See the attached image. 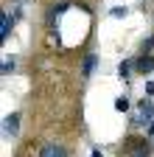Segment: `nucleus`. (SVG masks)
<instances>
[{
	"label": "nucleus",
	"instance_id": "nucleus-1",
	"mask_svg": "<svg viewBox=\"0 0 154 157\" xmlns=\"http://www.w3.org/2000/svg\"><path fill=\"white\" fill-rule=\"evenodd\" d=\"M3 129H6V135H17V129H20V115H17V112L6 115V124H3Z\"/></svg>",
	"mask_w": 154,
	"mask_h": 157
},
{
	"label": "nucleus",
	"instance_id": "nucleus-2",
	"mask_svg": "<svg viewBox=\"0 0 154 157\" xmlns=\"http://www.w3.org/2000/svg\"><path fill=\"white\" fill-rule=\"evenodd\" d=\"M39 157H67V154H65V149H62V146H56V143H48V146H42Z\"/></svg>",
	"mask_w": 154,
	"mask_h": 157
},
{
	"label": "nucleus",
	"instance_id": "nucleus-3",
	"mask_svg": "<svg viewBox=\"0 0 154 157\" xmlns=\"http://www.w3.org/2000/svg\"><path fill=\"white\" fill-rule=\"evenodd\" d=\"M137 107H140V118H137V121H148V118L154 115V107H151V101H148V98H143Z\"/></svg>",
	"mask_w": 154,
	"mask_h": 157
},
{
	"label": "nucleus",
	"instance_id": "nucleus-4",
	"mask_svg": "<svg viewBox=\"0 0 154 157\" xmlns=\"http://www.w3.org/2000/svg\"><path fill=\"white\" fill-rule=\"evenodd\" d=\"M137 70L146 76V73H151L154 70V56H143V59H137Z\"/></svg>",
	"mask_w": 154,
	"mask_h": 157
},
{
	"label": "nucleus",
	"instance_id": "nucleus-5",
	"mask_svg": "<svg viewBox=\"0 0 154 157\" xmlns=\"http://www.w3.org/2000/svg\"><path fill=\"white\" fill-rule=\"evenodd\" d=\"M11 25H14V17L3 14V25H0V36H3V39H9V31H11Z\"/></svg>",
	"mask_w": 154,
	"mask_h": 157
},
{
	"label": "nucleus",
	"instance_id": "nucleus-6",
	"mask_svg": "<svg viewBox=\"0 0 154 157\" xmlns=\"http://www.w3.org/2000/svg\"><path fill=\"white\" fill-rule=\"evenodd\" d=\"M95 62H98V56L90 53V56L84 59V65H81V73H84V76H90V73H92V67H95Z\"/></svg>",
	"mask_w": 154,
	"mask_h": 157
},
{
	"label": "nucleus",
	"instance_id": "nucleus-7",
	"mask_svg": "<svg viewBox=\"0 0 154 157\" xmlns=\"http://www.w3.org/2000/svg\"><path fill=\"white\" fill-rule=\"evenodd\" d=\"M115 109H118V112H126L129 109V101H126V98H115Z\"/></svg>",
	"mask_w": 154,
	"mask_h": 157
},
{
	"label": "nucleus",
	"instance_id": "nucleus-8",
	"mask_svg": "<svg viewBox=\"0 0 154 157\" xmlns=\"http://www.w3.org/2000/svg\"><path fill=\"white\" fill-rule=\"evenodd\" d=\"M118 73H121V76L126 78V76L132 73V62H121V67H118Z\"/></svg>",
	"mask_w": 154,
	"mask_h": 157
},
{
	"label": "nucleus",
	"instance_id": "nucleus-9",
	"mask_svg": "<svg viewBox=\"0 0 154 157\" xmlns=\"http://www.w3.org/2000/svg\"><path fill=\"white\" fill-rule=\"evenodd\" d=\"M14 70V62H9V59H6V62H3V73H11Z\"/></svg>",
	"mask_w": 154,
	"mask_h": 157
},
{
	"label": "nucleus",
	"instance_id": "nucleus-10",
	"mask_svg": "<svg viewBox=\"0 0 154 157\" xmlns=\"http://www.w3.org/2000/svg\"><path fill=\"white\" fill-rule=\"evenodd\" d=\"M146 93H148V95L154 93V82H148V84H146Z\"/></svg>",
	"mask_w": 154,
	"mask_h": 157
},
{
	"label": "nucleus",
	"instance_id": "nucleus-11",
	"mask_svg": "<svg viewBox=\"0 0 154 157\" xmlns=\"http://www.w3.org/2000/svg\"><path fill=\"white\" fill-rule=\"evenodd\" d=\"M90 157H104V154H101V151H98V149H95V151H92V154H90Z\"/></svg>",
	"mask_w": 154,
	"mask_h": 157
}]
</instances>
